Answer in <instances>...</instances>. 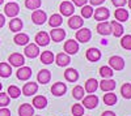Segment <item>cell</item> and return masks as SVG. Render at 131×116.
I'll list each match as a JSON object with an SVG mask.
<instances>
[{
  "label": "cell",
  "mask_w": 131,
  "mask_h": 116,
  "mask_svg": "<svg viewBox=\"0 0 131 116\" xmlns=\"http://www.w3.org/2000/svg\"><path fill=\"white\" fill-rule=\"evenodd\" d=\"M92 38V31L86 27H80L76 31V40L80 42V43H86L89 42Z\"/></svg>",
  "instance_id": "6da1fadb"
},
{
  "label": "cell",
  "mask_w": 131,
  "mask_h": 116,
  "mask_svg": "<svg viewBox=\"0 0 131 116\" xmlns=\"http://www.w3.org/2000/svg\"><path fill=\"white\" fill-rule=\"evenodd\" d=\"M18 12H20V5L17 3H15V2H9L4 7V14L10 17V18L16 17L18 14Z\"/></svg>",
  "instance_id": "7a4b0ae2"
},
{
  "label": "cell",
  "mask_w": 131,
  "mask_h": 116,
  "mask_svg": "<svg viewBox=\"0 0 131 116\" xmlns=\"http://www.w3.org/2000/svg\"><path fill=\"white\" fill-rule=\"evenodd\" d=\"M47 20V14L45 10H41V9H36L34 12L31 13V21L34 22L36 25H42L45 24Z\"/></svg>",
  "instance_id": "3957f363"
},
{
  "label": "cell",
  "mask_w": 131,
  "mask_h": 116,
  "mask_svg": "<svg viewBox=\"0 0 131 116\" xmlns=\"http://www.w3.org/2000/svg\"><path fill=\"white\" fill-rule=\"evenodd\" d=\"M109 67L113 70H122L125 68V60L121 56H112L109 59Z\"/></svg>",
  "instance_id": "277c9868"
},
{
  "label": "cell",
  "mask_w": 131,
  "mask_h": 116,
  "mask_svg": "<svg viewBox=\"0 0 131 116\" xmlns=\"http://www.w3.org/2000/svg\"><path fill=\"white\" fill-rule=\"evenodd\" d=\"M83 104L85 108L88 110H93L98 106V97L94 95V94H89V95H86L83 98Z\"/></svg>",
  "instance_id": "5b68a950"
},
{
  "label": "cell",
  "mask_w": 131,
  "mask_h": 116,
  "mask_svg": "<svg viewBox=\"0 0 131 116\" xmlns=\"http://www.w3.org/2000/svg\"><path fill=\"white\" fill-rule=\"evenodd\" d=\"M8 61L10 63V65L20 68V67H23V65L25 64V57L21 55V54H18V52H13V54L9 55Z\"/></svg>",
  "instance_id": "8992f818"
},
{
  "label": "cell",
  "mask_w": 131,
  "mask_h": 116,
  "mask_svg": "<svg viewBox=\"0 0 131 116\" xmlns=\"http://www.w3.org/2000/svg\"><path fill=\"white\" fill-rule=\"evenodd\" d=\"M79 51V42H76L73 39H68L64 43V52L67 55H75Z\"/></svg>",
  "instance_id": "52a82bcc"
},
{
  "label": "cell",
  "mask_w": 131,
  "mask_h": 116,
  "mask_svg": "<svg viewBox=\"0 0 131 116\" xmlns=\"http://www.w3.org/2000/svg\"><path fill=\"white\" fill-rule=\"evenodd\" d=\"M93 14H94V20H96V21H100V22H102V21H106V20L109 18V16H110V12H109L107 8L100 7V8H97L96 10H93Z\"/></svg>",
  "instance_id": "ba28073f"
},
{
  "label": "cell",
  "mask_w": 131,
  "mask_h": 116,
  "mask_svg": "<svg viewBox=\"0 0 131 116\" xmlns=\"http://www.w3.org/2000/svg\"><path fill=\"white\" fill-rule=\"evenodd\" d=\"M24 54H25V56H28L30 59H34L39 55V47L36 43H30V45L28 43L24 50Z\"/></svg>",
  "instance_id": "9c48e42d"
},
{
  "label": "cell",
  "mask_w": 131,
  "mask_h": 116,
  "mask_svg": "<svg viewBox=\"0 0 131 116\" xmlns=\"http://www.w3.org/2000/svg\"><path fill=\"white\" fill-rule=\"evenodd\" d=\"M38 91V83H36V82H28V83H25L24 85V88H23V94L24 95H26V97H31V95H34V94Z\"/></svg>",
  "instance_id": "30bf717a"
},
{
  "label": "cell",
  "mask_w": 131,
  "mask_h": 116,
  "mask_svg": "<svg viewBox=\"0 0 131 116\" xmlns=\"http://www.w3.org/2000/svg\"><path fill=\"white\" fill-rule=\"evenodd\" d=\"M85 56H86V59H88L89 61L96 63V61H98V60L101 59V52H100V50H98V48L91 47V48L86 50V52H85Z\"/></svg>",
  "instance_id": "8fae6325"
},
{
  "label": "cell",
  "mask_w": 131,
  "mask_h": 116,
  "mask_svg": "<svg viewBox=\"0 0 131 116\" xmlns=\"http://www.w3.org/2000/svg\"><path fill=\"white\" fill-rule=\"evenodd\" d=\"M98 86L101 88V90H102V91L109 93V91H113V90L115 89L117 83H115V81H114V80H110V78H104L100 83H98Z\"/></svg>",
  "instance_id": "7c38bea8"
},
{
  "label": "cell",
  "mask_w": 131,
  "mask_h": 116,
  "mask_svg": "<svg viewBox=\"0 0 131 116\" xmlns=\"http://www.w3.org/2000/svg\"><path fill=\"white\" fill-rule=\"evenodd\" d=\"M59 10H60V13L63 14V16H72L73 14V12H75V8H73V4L72 3H70V2H63V3H60V5H59Z\"/></svg>",
  "instance_id": "4fadbf2b"
},
{
  "label": "cell",
  "mask_w": 131,
  "mask_h": 116,
  "mask_svg": "<svg viewBox=\"0 0 131 116\" xmlns=\"http://www.w3.org/2000/svg\"><path fill=\"white\" fill-rule=\"evenodd\" d=\"M50 38L54 42H62L66 38V30L62 27H54L52 31L50 33Z\"/></svg>",
  "instance_id": "5bb4252c"
},
{
  "label": "cell",
  "mask_w": 131,
  "mask_h": 116,
  "mask_svg": "<svg viewBox=\"0 0 131 116\" xmlns=\"http://www.w3.org/2000/svg\"><path fill=\"white\" fill-rule=\"evenodd\" d=\"M66 91H67V86H66V83H63V82L54 83L52 88H51V93H52V95H55V97L64 95Z\"/></svg>",
  "instance_id": "9a60e30c"
},
{
  "label": "cell",
  "mask_w": 131,
  "mask_h": 116,
  "mask_svg": "<svg viewBox=\"0 0 131 116\" xmlns=\"http://www.w3.org/2000/svg\"><path fill=\"white\" fill-rule=\"evenodd\" d=\"M83 24H84V20L80 16H75L73 14V16H70V18H68V26L71 29H73V30L80 29L83 26Z\"/></svg>",
  "instance_id": "2e32d148"
},
{
  "label": "cell",
  "mask_w": 131,
  "mask_h": 116,
  "mask_svg": "<svg viewBox=\"0 0 131 116\" xmlns=\"http://www.w3.org/2000/svg\"><path fill=\"white\" fill-rule=\"evenodd\" d=\"M36 45L37 46H47L50 43V35L46 33V31H39V33L36 35Z\"/></svg>",
  "instance_id": "e0dca14e"
},
{
  "label": "cell",
  "mask_w": 131,
  "mask_h": 116,
  "mask_svg": "<svg viewBox=\"0 0 131 116\" xmlns=\"http://www.w3.org/2000/svg\"><path fill=\"white\" fill-rule=\"evenodd\" d=\"M18 115L20 116H33L34 115V107L29 103H24L18 107Z\"/></svg>",
  "instance_id": "ac0fdd59"
},
{
  "label": "cell",
  "mask_w": 131,
  "mask_h": 116,
  "mask_svg": "<svg viewBox=\"0 0 131 116\" xmlns=\"http://www.w3.org/2000/svg\"><path fill=\"white\" fill-rule=\"evenodd\" d=\"M97 33L101 34V35H109L112 34V27H110V24L107 21H102V22H98L97 25Z\"/></svg>",
  "instance_id": "d6986e66"
},
{
  "label": "cell",
  "mask_w": 131,
  "mask_h": 116,
  "mask_svg": "<svg viewBox=\"0 0 131 116\" xmlns=\"http://www.w3.org/2000/svg\"><path fill=\"white\" fill-rule=\"evenodd\" d=\"M31 77V69L29 67H20L17 70V78L21 81H26Z\"/></svg>",
  "instance_id": "ffe728a7"
},
{
  "label": "cell",
  "mask_w": 131,
  "mask_h": 116,
  "mask_svg": "<svg viewBox=\"0 0 131 116\" xmlns=\"http://www.w3.org/2000/svg\"><path fill=\"white\" fill-rule=\"evenodd\" d=\"M37 80H38L39 83H42V85H46V83H49L50 80H51V73H50V70H49V69H42V70H39L38 76H37Z\"/></svg>",
  "instance_id": "44dd1931"
},
{
  "label": "cell",
  "mask_w": 131,
  "mask_h": 116,
  "mask_svg": "<svg viewBox=\"0 0 131 116\" xmlns=\"http://www.w3.org/2000/svg\"><path fill=\"white\" fill-rule=\"evenodd\" d=\"M47 106V98L43 97V95H37L33 99V107L34 108H38V110H42Z\"/></svg>",
  "instance_id": "7402d4cb"
},
{
  "label": "cell",
  "mask_w": 131,
  "mask_h": 116,
  "mask_svg": "<svg viewBox=\"0 0 131 116\" xmlns=\"http://www.w3.org/2000/svg\"><path fill=\"white\" fill-rule=\"evenodd\" d=\"M110 27H112V34L114 37H122L123 35V26L121 25V22H118V21H112Z\"/></svg>",
  "instance_id": "603a6c76"
},
{
  "label": "cell",
  "mask_w": 131,
  "mask_h": 116,
  "mask_svg": "<svg viewBox=\"0 0 131 116\" xmlns=\"http://www.w3.org/2000/svg\"><path fill=\"white\" fill-rule=\"evenodd\" d=\"M97 89H98V82H97L96 78H89V80H86L85 88H84V90H85L86 93L93 94V93H96Z\"/></svg>",
  "instance_id": "cb8c5ba5"
},
{
  "label": "cell",
  "mask_w": 131,
  "mask_h": 116,
  "mask_svg": "<svg viewBox=\"0 0 131 116\" xmlns=\"http://www.w3.org/2000/svg\"><path fill=\"white\" fill-rule=\"evenodd\" d=\"M23 26H24V24H23V21H21L20 18H16V17H13L12 20L9 21V30H10V31H13V33H17V31H21Z\"/></svg>",
  "instance_id": "d4e9b609"
},
{
  "label": "cell",
  "mask_w": 131,
  "mask_h": 116,
  "mask_svg": "<svg viewBox=\"0 0 131 116\" xmlns=\"http://www.w3.org/2000/svg\"><path fill=\"white\" fill-rule=\"evenodd\" d=\"M64 77H66V80H67L68 82H76L79 80V73L73 68H68V69H66V72H64Z\"/></svg>",
  "instance_id": "484cf974"
},
{
  "label": "cell",
  "mask_w": 131,
  "mask_h": 116,
  "mask_svg": "<svg viewBox=\"0 0 131 116\" xmlns=\"http://www.w3.org/2000/svg\"><path fill=\"white\" fill-rule=\"evenodd\" d=\"M57 64L59 67H67L70 63H71V59H70V55H67L66 52H60V54H58L57 56Z\"/></svg>",
  "instance_id": "4316f807"
},
{
  "label": "cell",
  "mask_w": 131,
  "mask_h": 116,
  "mask_svg": "<svg viewBox=\"0 0 131 116\" xmlns=\"http://www.w3.org/2000/svg\"><path fill=\"white\" fill-rule=\"evenodd\" d=\"M15 43L18 45V46H26L29 43V35L25 34V33H17L13 38Z\"/></svg>",
  "instance_id": "83f0119b"
},
{
  "label": "cell",
  "mask_w": 131,
  "mask_h": 116,
  "mask_svg": "<svg viewBox=\"0 0 131 116\" xmlns=\"http://www.w3.org/2000/svg\"><path fill=\"white\" fill-rule=\"evenodd\" d=\"M115 20L118 21V22H125V21H127L128 18V10H126L125 8H118L115 10Z\"/></svg>",
  "instance_id": "f1b7e54d"
},
{
  "label": "cell",
  "mask_w": 131,
  "mask_h": 116,
  "mask_svg": "<svg viewBox=\"0 0 131 116\" xmlns=\"http://www.w3.org/2000/svg\"><path fill=\"white\" fill-rule=\"evenodd\" d=\"M10 75H12V67L8 63H0V77L8 78Z\"/></svg>",
  "instance_id": "f546056e"
},
{
  "label": "cell",
  "mask_w": 131,
  "mask_h": 116,
  "mask_svg": "<svg viewBox=\"0 0 131 116\" xmlns=\"http://www.w3.org/2000/svg\"><path fill=\"white\" fill-rule=\"evenodd\" d=\"M54 60H55V56H54V54L51 51H45V52H42V55H41V63H43V64H52Z\"/></svg>",
  "instance_id": "4dcf8cb0"
},
{
  "label": "cell",
  "mask_w": 131,
  "mask_h": 116,
  "mask_svg": "<svg viewBox=\"0 0 131 116\" xmlns=\"http://www.w3.org/2000/svg\"><path fill=\"white\" fill-rule=\"evenodd\" d=\"M62 22H63V17L60 16V14H52L51 17H50V20H49V25L54 29V27H59L60 25H62Z\"/></svg>",
  "instance_id": "1f68e13d"
},
{
  "label": "cell",
  "mask_w": 131,
  "mask_h": 116,
  "mask_svg": "<svg viewBox=\"0 0 131 116\" xmlns=\"http://www.w3.org/2000/svg\"><path fill=\"white\" fill-rule=\"evenodd\" d=\"M104 103L106 106H114L117 103V95L113 93V91H109L107 94L104 95Z\"/></svg>",
  "instance_id": "d6a6232c"
},
{
  "label": "cell",
  "mask_w": 131,
  "mask_h": 116,
  "mask_svg": "<svg viewBox=\"0 0 131 116\" xmlns=\"http://www.w3.org/2000/svg\"><path fill=\"white\" fill-rule=\"evenodd\" d=\"M113 75H114V70L110 67H106L105 65V67H101L100 68V76L102 78H112Z\"/></svg>",
  "instance_id": "836d02e7"
},
{
  "label": "cell",
  "mask_w": 131,
  "mask_h": 116,
  "mask_svg": "<svg viewBox=\"0 0 131 116\" xmlns=\"http://www.w3.org/2000/svg\"><path fill=\"white\" fill-rule=\"evenodd\" d=\"M42 5L41 0H25V7L30 10H36L39 9V7Z\"/></svg>",
  "instance_id": "e575fe53"
},
{
  "label": "cell",
  "mask_w": 131,
  "mask_h": 116,
  "mask_svg": "<svg viewBox=\"0 0 131 116\" xmlns=\"http://www.w3.org/2000/svg\"><path fill=\"white\" fill-rule=\"evenodd\" d=\"M84 93H85L84 88L80 86V85H78V86H75V88H73V90H72V95H73L75 99L80 100V99L84 98Z\"/></svg>",
  "instance_id": "d590c367"
},
{
  "label": "cell",
  "mask_w": 131,
  "mask_h": 116,
  "mask_svg": "<svg viewBox=\"0 0 131 116\" xmlns=\"http://www.w3.org/2000/svg\"><path fill=\"white\" fill-rule=\"evenodd\" d=\"M7 94L9 95V98H13V99H16V98H18V97L21 95V90H20L17 86H15V85H10V86L8 88Z\"/></svg>",
  "instance_id": "8d00e7d4"
},
{
  "label": "cell",
  "mask_w": 131,
  "mask_h": 116,
  "mask_svg": "<svg viewBox=\"0 0 131 116\" xmlns=\"http://www.w3.org/2000/svg\"><path fill=\"white\" fill-rule=\"evenodd\" d=\"M121 94L126 99H131V83H123L121 88Z\"/></svg>",
  "instance_id": "74e56055"
},
{
  "label": "cell",
  "mask_w": 131,
  "mask_h": 116,
  "mask_svg": "<svg viewBox=\"0 0 131 116\" xmlns=\"http://www.w3.org/2000/svg\"><path fill=\"white\" fill-rule=\"evenodd\" d=\"M93 16V8L91 5L81 7V17L83 18H91Z\"/></svg>",
  "instance_id": "f35d334b"
},
{
  "label": "cell",
  "mask_w": 131,
  "mask_h": 116,
  "mask_svg": "<svg viewBox=\"0 0 131 116\" xmlns=\"http://www.w3.org/2000/svg\"><path fill=\"white\" fill-rule=\"evenodd\" d=\"M121 46H122L125 50L131 51V35H130V34H126V35L122 37V39H121Z\"/></svg>",
  "instance_id": "ab89813d"
},
{
  "label": "cell",
  "mask_w": 131,
  "mask_h": 116,
  "mask_svg": "<svg viewBox=\"0 0 131 116\" xmlns=\"http://www.w3.org/2000/svg\"><path fill=\"white\" fill-rule=\"evenodd\" d=\"M72 115L73 116H84V107L79 103L73 104L72 106Z\"/></svg>",
  "instance_id": "60d3db41"
},
{
  "label": "cell",
  "mask_w": 131,
  "mask_h": 116,
  "mask_svg": "<svg viewBox=\"0 0 131 116\" xmlns=\"http://www.w3.org/2000/svg\"><path fill=\"white\" fill-rule=\"evenodd\" d=\"M9 100H10V98L8 94L0 91V107H7L9 104Z\"/></svg>",
  "instance_id": "b9f144b4"
},
{
  "label": "cell",
  "mask_w": 131,
  "mask_h": 116,
  "mask_svg": "<svg viewBox=\"0 0 131 116\" xmlns=\"http://www.w3.org/2000/svg\"><path fill=\"white\" fill-rule=\"evenodd\" d=\"M114 7H118V8H122L123 5H126V2L127 0H112Z\"/></svg>",
  "instance_id": "7bdbcfd3"
},
{
  "label": "cell",
  "mask_w": 131,
  "mask_h": 116,
  "mask_svg": "<svg viewBox=\"0 0 131 116\" xmlns=\"http://www.w3.org/2000/svg\"><path fill=\"white\" fill-rule=\"evenodd\" d=\"M0 116H10V111L7 107H2L0 108Z\"/></svg>",
  "instance_id": "ee69618b"
},
{
  "label": "cell",
  "mask_w": 131,
  "mask_h": 116,
  "mask_svg": "<svg viewBox=\"0 0 131 116\" xmlns=\"http://www.w3.org/2000/svg\"><path fill=\"white\" fill-rule=\"evenodd\" d=\"M86 3H88V0H73V4L78 7H84Z\"/></svg>",
  "instance_id": "f6af8a7d"
},
{
  "label": "cell",
  "mask_w": 131,
  "mask_h": 116,
  "mask_svg": "<svg viewBox=\"0 0 131 116\" xmlns=\"http://www.w3.org/2000/svg\"><path fill=\"white\" fill-rule=\"evenodd\" d=\"M89 2H91L92 5H101L105 0H89Z\"/></svg>",
  "instance_id": "bcb514c9"
},
{
  "label": "cell",
  "mask_w": 131,
  "mask_h": 116,
  "mask_svg": "<svg viewBox=\"0 0 131 116\" xmlns=\"http://www.w3.org/2000/svg\"><path fill=\"white\" fill-rule=\"evenodd\" d=\"M4 24H5V16L0 13V27H3Z\"/></svg>",
  "instance_id": "7dc6e473"
},
{
  "label": "cell",
  "mask_w": 131,
  "mask_h": 116,
  "mask_svg": "<svg viewBox=\"0 0 131 116\" xmlns=\"http://www.w3.org/2000/svg\"><path fill=\"white\" fill-rule=\"evenodd\" d=\"M101 116H117L113 111H105V112H102V115Z\"/></svg>",
  "instance_id": "c3c4849f"
},
{
  "label": "cell",
  "mask_w": 131,
  "mask_h": 116,
  "mask_svg": "<svg viewBox=\"0 0 131 116\" xmlns=\"http://www.w3.org/2000/svg\"><path fill=\"white\" fill-rule=\"evenodd\" d=\"M127 4H128V8L131 9V0H127Z\"/></svg>",
  "instance_id": "681fc988"
},
{
  "label": "cell",
  "mask_w": 131,
  "mask_h": 116,
  "mask_svg": "<svg viewBox=\"0 0 131 116\" xmlns=\"http://www.w3.org/2000/svg\"><path fill=\"white\" fill-rule=\"evenodd\" d=\"M2 89H3V85H2V83H0V91H2Z\"/></svg>",
  "instance_id": "f907efd6"
},
{
  "label": "cell",
  "mask_w": 131,
  "mask_h": 116,
  "mask_svg": "<svg viewBox=\"0 0 131 116\" xmlns=\"http://www.w3.org/2000/svg\"><path fill=\"white\" fill-rule=\"evenodd\" d=\"M3 3H4V0H0V5H2Z\"/></svg>",
  "instance_id": "816d5d0a"
},
{
  "label": "cell",
  "mask_w": 131,
  "mask_h": 116,
  "mask_svg": "<svg viewBox=\"0 0 131 116\" xmlns=\"http://www.w3.org/2000/svg\"><path fill=\"white\" fill-rule=\"evenodd\" d=\"M36 116H39V115H36Z\"/></svg>",
  "instance_id": "f5cc1de1"
}]
</instances>
